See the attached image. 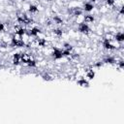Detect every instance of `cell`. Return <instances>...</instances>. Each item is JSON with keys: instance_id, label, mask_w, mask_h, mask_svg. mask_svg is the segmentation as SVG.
<instances>
[{"instance_id": "6da1fadb", "label": "cell", "mask_w": 124, "mask_h": 124, "mask_svg": "<svg viewBox=\"0 0 124 124\" xmlns=\"http://www.w3.org/2000/svg\"><path fill=\"white\" fill-rule=\"evenodd\" d=\"M11 46H16V47H22L25 46V43L19 38V39H16V38H12V41H11Z\"/></svg>"}, {"instance_id": "7a4b0ae2", "label": "cell", "mask_w": 124, "mask_h": 124, "mask_svg": "<svg viewBox=\"0 0 124 124\" xmlns=\"http://www.w3.org/2000/svg\"><path fill=\"white\" fill-rule=\"evenodd\" d=\"M52 57L56 60H59L63 57V54H62V49L58 48V47H53L52 49V53H51Z\"/></svg>"}, {"instance_id": "3957f363", "label": "cell", "mask_w": 124, "mask_h": 124, "mask_svg": "<svg viewBox=\"0 0 124 124\" xmlns=\"http://www.w3.org/2000/svg\"><path fill=\"white\" fill-rule=\"evenodd\" d=\"M78 31H79L80 33L87 34V33L90 31V28H89V26H88L87 23H85V22H81V23L78 24Z\"/></svg>"}, {"instance_id": "277c9868", "label": "cell", "mask_w": 124, "mask_h": 124, "mask_svg": "<svg viewBox=\"0 0 124 124\" xmlns=\"http://www.w3.org/2000/svg\"><path fill=\"white\" fill-rule=\"evenodd\" d=\"M103 46L106 48V49H108V50H112L115 48V46L110 43V40L108 39H105L104 42H103Z\"/></svg>"}, {"instance_id": "5b68a950", "label": "cell", "mask_w": 124, "mask_h": 124, "mask_svg": "<svg viewBox=\"0 0 124 124\" xmlns=\"http://www.w3.org/2000/svg\"><path fill=\"white\" fill-rule=\"evenodd\" d=\"M41 33V29L38 28V27H32L29 31V35L32 36V37H36L37 35H39Z\"/></svg>"}, {"instance_id": "8992f818", "label": "cell", "mask_w": 124, "mask_h": 124, "mask_svg": "<svg viewBox=\"0 0 124 124\" xmlns=\"http://www.w3.org/2000/svg\"><path fill=\"white\" fill-rule=\"evenodd\" d=\"M93 8H94V5H93L91 2H86V3H84V5H83V10H84L85 12H91V11L93 10Z\"/></svg>"}, {"instance_id": "52a82bcc", "label": "cell", "mask_w": 124, "mask_h": 124, "mask_svg": "<svg viewBox=\"0 0 124 124\" xmlns=\"http://www.w3.org/2000/svg\"><path fill=\"white\" fill-rule=\"evenodd\" d=\"M20 62V53H15L13 55V64L18 65Z\"/></svg>"}, {"instance_id": "ba28073f", "label": "cell", "mask_w": 124, "mask_h": 124, "mask_svg": "<svg viewBox=\"0 0 124 124\" xmlns=\"http://www.w3.org/2000/svg\"><path fill=\"white\" fill-rule=\"evenodd\" d=\"M78 84L79 86H82V87H88V86H89V82H88V80L85 79V78H79V79L78 80Z\"/></svg>"}, {"instance_id": "9c48e42d", "label": "cell", "mask_w": 124, "mask_h": 124, "mask_svg": "<svg viewBox=\"0 0 124 124\" xmlns=\"http://www.w3.org/2000/svg\"><path fill=\"white\" fill-rule=\"evenodd\" d=\"M103 62L107 63V64H114L115 63V59H114V57L109 55V56H106L105 59L103 60Z\"/></svg>"}, {"instance_id": "30bf717a", "label": "cell", "mask_w": 124, "mask_h": 124, "mask_svg": "<svg viewBox=\"0 0 124 124\" xmlns=\"http://www.w3.org/2000/svg\"><path fill=\"white\" fill-rule=\"evenodd\" d=\"M25 64L26 65H28L29 67H36V65H37V63H36V61L33 59V58H31V57H28L27 58V60H26V62H25Z\"/></svg>"}, {"instance_id": "8fae6325", "label": "cell", "mask_w": 124, "mask_h": 124, "mask_svg": "<svg viewBox=\"0 0 124 124\" xmlns=\"http://www.w3.org/2000/svg\"><path fill=\"white\" fill-rule=\"evenodd\" d=\"M94 20H95V18L92 15H86L84 16V22L85 23H92V22H94Z\"/></svg>"}, {"instance_id": "7c38bea8", "label": "cell", "mask_w": 124, "mask_h": 124, "mask_svg": "<svg viewBox=\"0 0 124 124\" xmlns=\"http://www.w3.org/2000/svg\"><path fill=\"white\" fill-rule=\"evenodd\" d=\"M25 33H26V29L23 28V27H20V28H18V29L16 31V34L19 38H21L23 35H25Z\"/></svg>"}, {"instance_id": "4fadbf2b", "label": "cell", "mask_w": 124, "mask_h": 124, "mask_svg": "<svg viewBox=\"0 0 124 124\" xmlns=\"http://www.w3.org/2000/svg\"><path fill=\"white\" fill-rule=\"evenodd\" d=\"M114 39L117 41V42H123L124 41V35L122 32H118L116 33V35L114 36Z\"/></svg>"}, {"instance_id": "5bb4252c", "label": "cell", "mask_w": 124, "mask_h": 124, "mask_svg": "<svg viewBox=\"0 0 124 124\" xmlns=\"http://www.w3.org/2000/svg\"><path fill=\"white\" fill-rule=\"evenodd\" d=\"M86 77H87L89 79H93V78H95V72H94L92 69L87 70V72H86Z\"/></svg>"}, {"instance_id": "9a60e30c", "label": "cell", "mask_w": 124, "mask_h": 124, "mask_svg": "<svg viewBox=\"0 0 124 124\" xmlns=\"http://www.w3.org/2000/svg\"><path fill=\"white\" fill-rule=\"evenodd\" d=\"M37 44H38L39 46L44 47L46 45V41L45 39H43V38H39V39H37Z\"/></svg>"}, {"instance_id": "2e32d148", "label": "cell", "mask_w": 124, "mask_h": 124, "mask_svg": "<svg viewBox=\"0 0 124 124\" xmlns=\"http://www.w3.org/2000/svg\"><path fill=\"white\" fill-rule=\"evenodd\" d=\"M82 14V10H80L79 8H74L73 10V15L76 16H81Z\"/></svg>"}, {"instance_id": "e0dca14e", "label": "cell", "mask_w": 124, "mask_h": 124, "mask_svg": "<svg viewBox=\"0 0 124 124\" xmlns=\"http://www.w3.org/2000/svg\"><path fill=\"white\" fill-rule=\"evenodd\" d=\"M28 11H29V13H31V14L37 13V12H38V7H37L36 5H30Z\"/></svg>"}, {"instance_id": "ac0fdd59", "label": "cell", "mask_w": 124, "mask_h": 124, "mask_svg": "<svg viewBox=\"0 0 124 124\" xmlns=\"http://www.w3.org/2000/svg\"><path fill=\"white\" fill-rule=\"evenodd\" d=\"M53 33H54V35H56L57 37H61V36L63 35V30L60 29V28H56V29L53 30Z\"/></svg>"}, {"instance_id": "d6986e66", "label": "cell", "mask_w": 124, "mask_h": 124, "mask_svg": "<svg viewBox=\"0 0 124 124\" xmlns=\"http://www.w3.org/2000/svg\"><path fill=\"white\" fill-rule=\"evenodd\" d=\"M53 21H54V23H56V24H62V23H63V19H62L61 17L57 16L53 17Z\"/></svg>"}, {"instance_id": "ffe728a7", "label": "cell", "mask_w": 124, "mask_h": 124, "mask_svg": "<svg viewBox=\"0 0 124 124\" xmlns=\"http://www.w3.org/2000/svg\"><path fill=\"white\" fill-rule=\"evenodd\" d=\"M62 54H63V57H64V56H71V54H72V50L64 48V49L62 50Z\"/></svg>"}, {"instance_id": "44dd1931", "label": "cell", "mask_w": 124, "mask_h": 124, "mask_svg": "<svg viewBox=\"0 0 124 124\" xmlns=\"http://www.w3.org/2000/svg\"><path fill=\"white\" fill-rule=\"evenodd\" d=\"M43 79L44 80H52V77L50 76V75H48V74H45V75H43Z\"/></svg>"}, {"instance_id": "7402d4cb", "label": "cell", "mask_w": 124, "mask_h": 124, "mask_svg": "<svg viewBox=\"0 0 124 124\" xmlns=\"http://www.w3.org/2000/svg\"><path fill=\"white\" fill-rule=\"evenodd\" d=\"M64 48H66V49H70V50H72L73 49V46L70 45V44H68V43H66V44H64Z\"/></svg>"}, {"instance_id": "603a6c76", "label": "cell", "mask_w": 124, "mask_h": 124, "mask_svg": "<svg viewBox=\"0 0 124 124\" xmlns=\"http://www.w3.org/2000/svg\"><path fill=\"white\" fill-rule=\"evenodd\" d=\"M114 2H115V0H106L107 5H108V6H113Z\"/></svg>"}, {"instance_id": "cb8c5ba5", "label": "cell", "mask_w": 124, "mask_h": 124, "mask_svg": "<svg viewBox=\"0 0 124 124\" xmlns=\"http://www.w3.org/2000/svg\"><path fill=\"white\" fill-rule=\"evenodd\" d=\"M118 66H119L120 69H123V68H124V62H123L122 60H120V61L118 62Z\"/></svg>"}, {"instance_id": "d4e9b609", "label": "cell", "mask_w": 124, "mask_h": 124, "mask_svg": "<svg viewBox=\"0 0 124 124\" xmlns=\"http://www.w3.org/2000/svg\"><path fill=\"white\" fill-rule=\"evenodd\" d=\"M4 29H5V25H4V23L0 22V32L4 31Z\"/></svg>"}, {"instance_id": "484cf974", "label": "cell", "mask_w": 124, "mask_h": 124, "mask_svg": "<svg viewBox=\"0 0 124 124\" xmlns=\"http://www.w3.org/2000/svg\"><path fill=\"white\" fill-rule=\"evenodd\" d=\"M103 64H104V62H103V61H101V62L96 63V64H95V66H96V67H101V66H103Z\"/></svg>"}, {"instance_id": "4316f807", "label": "cell", "mask_w": 124, "mask_h": 124, "mask_svg": "<svg viewBox=\"0 0 124 124\" xmlns=\"http://www.w3.org/2000/svg\"><path fill=\"white\" fill-rule=\"evenodd\" d=\"M123 14H124V8L121 7V8H120V15H123Z\"/></svg>"}, {"instance_id": "83f0119b", "label": "cell", "mask_w": 124, "mask_h": 124, "mask_svg": "<svg viewBox=\"0 0 124 124\" xmlns=\"http://www.w3.org/2000/svg\"><path fill=\"white\" fill-rule=\"evenodd\" d=\"M89 1H90V2H96L97 0H89Z\"/></svg>"}, {"instance_id": "f1b7e54d", "label": "cell", "mask_w": 124, "mask_h": 124, "mask_svg": "<svg viewBox=\"0 0 124 124\" xmlns=\"http://www.w3.org/2000/svg\"><path fill=\"white\" fill-rule=\"evenodd\" d=\"M46 1H51V0H46Z\"/></svg>"}, {"instance_id": "f546056e", "label": "cell", "mask_w": 124, "mask_h": 124, "mask_svg": "<svg viewBox=\"0 0 124 124\" xmlns=\"http://www.w3.org/2000/svg\"><path fill=\"white\" fill-rule=\"evenodd\" d=\"M21 1H26V0H21Z\"/></svg>"}]
</instances>
